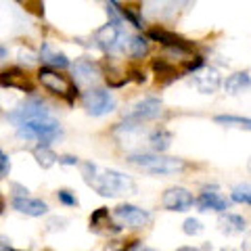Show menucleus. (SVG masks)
<instances>
[{
	"mask_svg": "<svg viewBox=\"0 0 251 251\" xmlns=\"http://www.w3.org/2000/svg\"><path fill=\"white\" fill-rule=\"evenodd\" d=\"M80 168H82V176L86 180V184L92 186L103 197H122V195L136 193L134 180L117 170H103L90 161L80 163Z\"/></svg>",
	"mask_w": 251,
	"mask_h": 251,
	"instance_id": "nucleus-1",
	"label": "nucleus"
},
{
	"mask_svg": "<svg viewBox=\"0 0 251 251\" xmlns=\"http://www.w3.org/2000/svg\"><path fill=\"white\" fill-rule=\"evenodd\" d=\"M128 161L132 166H138L140 170L149 172V174H176V172L184 170V161L176 159V157H166L159 153H138L130 155Z\"/></svg>",
	"mask_w": 251,
	"mask_h": 251,
	"instance_id": "nucleus-2",
	"label": "nucleus"
},
{
	"mask_svg": "<svg viewBox=\"0 0 251 251\" xmlns=\"http://www.w3.org/2000/svg\"><path fill=\"white\" fill-rule=\"evenodd\" d=\"M17 136L19 138H25V140H40L42 147H49L54 138L61 136V126L59 122L54 120L52 115L49 117H40V120H31L27 124H23L17 128Z\"/></svg>",
	"mask_w": 251,
	"mask_h": 251,
	"instance_id": "nucleus-3",
	"label": "nucleus"
},
{
	"mask_svg": "<svg viewBox=\"0 0 251 251\" xmlns=\"http://www.w3.org/2000/svg\"><path fill=\"white\" fill-rule=\"evenodd\" d=\"M38 82H40L49 92L63 97L67 103H72L74 97H75V84L69 80L67 75L59 74L57 69L40 67V72H38Z\"/></svg>",
	"mask_w": 251,
	"mask_h": 251,
	"instance_id": "nucleus-4",
	"label": "nucleus"
},
{
	"mask_svg": "<svg viewBox=\"0 0 251 251\" xmlns=\"http://www.w3.org/2000/svg\"><path fill=\"white\" fill-rule=\"evenodd\" d=\"M126 40H130L128 34L124 29V23H111L109 21L105 27H100L94 34V42L99 49H103L105 52H120L126 49Z\"/></svg>",
	"mask_w": 251,
	"mask_h": 251,
	"instance_id": "nucleus-5",
	"label": "nucleus"
},
{
	"mask_svg": "<svg viewBox=\"0 0 251 251\" xmlns=\"http://www.w3.org/2000/svg\"><path fill=\"white\" fill-rule=\"evenodd\" d=\"M49 115H50V111L46 109V105L42 103V100L31 97V99L25 100V103H21L17 109H13L6 117H9V120L19 128V126L27 124L31 120H40V117H49Z\"/></svg>",
	"mask_w": 251,
	"mask_h": 251,
	"instance_id": "nucleus-6",
	"label": "nucleus"
},
{
	"mask_svg": "<svg viewBox=\"0 0 251 251\" xmlns=\"http://www.w3.org/2000/svg\"><path fill=\"white\" fill-rule=\"evenodd\" d=\"M161 100L157 97H147L143 100H138L136 105H132L128 111L124 113V120L126 122H134V124H143L149 120H157L161 115Z\"/></svg>",
	"mask_w": 251,
	"mask_h": 251,
	"instance_id": "nucleus-7",
	"label": "nucleus"
},
{
	"mask_svg": "<svg viewBox=\"0 0 251 251\" xmlns=\"http://www.w3.org/2000/svg\"><path fill=\"white\" fill-rule=\"evenodd\" d=\"M82 103H84L86 111H88L90 115H94V117L105 115V113H111L113 109H115V99L107 90H100V88L86 90L82 94Z\"/></svg>",
	"mask_w": 251,
	"mask_h": 251,
	"instance_id": "nucleus-8",
	"label": "nucleus"
},
{
	"mask_svg": "<svg viewBox=\"0 0 251 251\" xmlns=\"http://www.w3.org/2000/svg\"><path fill=\"white\" fill-rule=\"evenodd\" d=\"M113 218L117 222H122L124 226H128V228H143V226L151 222V214L147 209L130 205V203H124V205L115 207Z\"/></svg>",
	"mask_w": 251,
	"mask_h": 251,
	"instance_id": "nucleus-9",
	"label": "nucleus"
},
{
	"mask_svg": "<svg viewBox=\"0 0 251 251\" xmlns=\"http://www.w3.org/2000/svg\"><path fill=\"white\" fill-rule=\"evenodd\" d=\"M230 201L224 193H220L218 186H203V191L197 199V205L201 211H226L230 207Z\"/></svg>",
	"mask_w": 251,
	"mask_h": 251,
	"instance_id": "nucleus-10",
	"label": "nucleus"
},
{
	"mask_svg": "<svg viewBox=\"0 0 251 251\" xmlns=\"http://www.w3.org/2000/svg\"><path fill=\"white\" fill-rule=\"evenodd\" d=\"M193 203H197L193 199V195L182 186L168 188L161 197V205L168 211H186L188 207H193Z\"/></svg>",
	"mask_w": 251,
	"mask_h": 251,
	"instance_id": "nucleus-11",
	"label": "nucleus"
},
{
	"mask_svg": "<svg viewBox=\"0 0 251 251\" xmlns=\"http://www.w3.org/2000/svg\"><path fill=\"white\" fill-rule=\"evenodd\" d=\"M149 38L155 40V42H159L161 46H166L168 50H184V52H191L193 50V42H188L186 38L174 34V31L161 29V27L149 29Z\"/></svg>",
	"mask_w": 251,
	"mask_h": 251,
	"instance_id": "nucleus-12",
	"label": "nucleus"
},
{
	"mask_svg": "<svg viewBox=\"0 0 251 251\" xmlns=\"http://www.w3.org/2000/svg\"><path fill=\"white\" fill-rule=\"evenodd\" d=\"M0 86H4V88H17L23 92H34V84H31L27 74L19 67H9L4 72H0Z\"/></svg>",
	"mask_w": 251,
	"mask_h": 251,
	"instance_id": "nucleus-13",
	"label": "nucleus"
},
{
	"mask_svg": "<svg viewBox=\"0 0 251 251\" xmlns=\"http://www.w3.org/2000/svg\"><path fill=\"white\" fill-rule=\"evenodd\" d=\"M72 72H74V82L75 84H90V82H94L100 75L97 63H92L88 59L75 61L72 65Z\"/></svg>",
	"mask_w": 251,
	"mask_h": 251,
	"instance_id": "nucleus-14",
	"label": "nucleus"
},
{
	"mask_svg": "<svg viewBox=\"0 0 251 251\" xmlns=\"http://www.w3.org/2000/svg\"><path fill=\"white\" fill-rule=\"evenodd\" d=\"M13 207L19 211V214H25L31 218L44 216L49 211V205L40 199H31V197H13Z\"/></svg>",
	"mask_w": 251,
	"mask_h": 251,
	"instance_id": "nucleus-15",
	"label": "nucleus"
},
{
	"mask_svg": "<svg viewBox=\"0 0 251 251\" xmlns=\"http://www.w3.org/2000/svg\"><path fill=\"white\" fill-rule=\"evenodd\" d=\"M40 59L46 63V67H50V69H52V67L65 69V67L72 65L65 54H63V52H57L49 42H44V44H42V49H40Z\"/></svg>",
	"mask_w": 251,
	"mask_h": 251,
	"instance_id": "nucleus-16",
	"label": "nucleus"
},
{
	"mask_svg": "<svg viewBox=\"0 0 251 251\" xmlns=\"http://www.w3.org/2000/svg\"><path fill=\"white\" fill-rule=\"evenodd\" d=\"M195 84H197V88L203 94H211V92H216L220 88L222 80H220V75H218L216 69H205L203 74L195 75Z\"/></svg>",
	"mask_w": 251,
	"mask_h": 251,
	"instance_id": "nucleus-17",
	"label": "nucleus"
},
{
	"mask_svg": "<svg viewBox=\"0 0 251 251\" xmlns=\"http://www.w3.org/2000/svg\"><path fill=\"white\" fill-rule=\"evenodd\" d=\"M251 88V75L247 72H237L226 77L224 82V90L228 94H241Z\"/></svg>",
	"mask_w": 251,
	"mask_h": 251,
	"instance_id": "nucleus-18",
	"label": "nucleus"
},
{
	"mask_svg": "<svg viewBox=\"0 0 251 251\" xmlns=\"http://www.w3.org/2000/svg\"><path fill=\"white\" fill-rule=\"evenodd\" d=\"M220 224V230L224 234H239L247 228V222L243 216H237V214H222L218 220Z\"/></svg>",
	"mask_w": 251,
	"mask_h": 251,
	"instance_id": "nucleus-19",
	"label": "nucleus"
},
{
	"mask_svg": "<svg viewBox=\"0 0 251 251\" xmlns=\"http://www.w3.org/2000/svg\"><path fill=\"white\" fill-rule=\"evenodd\" d=\"M151 67H153V72L157 74V80H163V84H168L172 80H176V77H180V72L176 69V65H172V63L168 59H163V57L161 59L157 57Z\"/></svg>",
	"mask_w": 251,
	"mask_h": 251,
	"instance_id": "nucleus-20",
	"label": "nucleus"
},
{
	"mask_svg": "<svg viewBox=\"0 0 251 251\" xmlns=\"http://www.w3.org/2000/svg\"><path fill=\"white\" fill-rule=\"evenodd\" d=\"M100 226H107V230H111V232H120V226L111 224V218H109V209L107 207H100L90 216V228L100 232Z\"/></svg>",
	"mask_w": 251,
	"mask_h": 251,
	"instance_id": "nucleus-21",
	"label": "nucleus"
},
{
	"mask_svg": "<svg viewBox=\"0 0 251 251\" xmlns=\"http://www.w3.org/2000/svg\"><path fill=\"white\" fill-rule=\"evenodd\" d=\"M149 143H151L153 147V151L155 153H163V151H168L170 149V143H172V134L168 130H163V128H157L155 132H151V136H149Z\"/></svg>",
	"mask_w": 251,
	"mask_h": 251,
	"instance_id": "nucleus-22",
	"label": "nucleus"
},
{
	"mask_svg": "<svg viewBox=\"0 0 251 251\" xmlns=\"http://www.w3.org/2000/svg\"><path fill=\"white\" fill-rule=\"evenodd\" d=\"M34 157H36L38 166H42L44 170H46V168H50L54 161H59V155L54 153L50 147H42V145L34 149Z\"/></svg>",
	"mask_w": 251,
	"mask_h": 251,
	"instance_id": "nucleus-23",
	"label": "nucleus"
},
{
	"mask_svg": "<svg viewBox=\"0 0 251 251\" xmlns=\"http://www.w3.org/2000/svg\"><path fill=\"white\" fill-rule=\"evenodd\" d=\"M218 124H224L228 128L239 130H251V117H239V115H216Z\"/></svg>",
	"mask_w": 251,
	"mask_h": 251,
	"instance_id": "nucleus-24",
	"label": "nucleus"
},
{
	"mask_svg": "<svg viewBox=\"0 0 251 251\" xmlns=\"http://www.w3.org/2000/svg\"><path fill=\"white\" fill-rule=\"evenodd\" d=\"M128 52H130V57H134V59H143L145 54L149 52L147 38H143V36H132L130 42H128Z\"/></svg>",
	"mask_w": 251,
	"mask_h": 251,
	"instance_id": "nucleus-25",
	"label": "nucleus"
},
{
	"mask_svg": "<svg viewBox=\"0 0 251 251\" xmlns=\"http://www.w3.org/2000/svg\"><path fill=\"white\" fill-rule=\"evenodd\" d=\"M230 199H232V201H237V203H245V205H251V184L243 182V184L232 186Z\"/></svg>",
	"mask_w": 251,
	"mask_h": 251,
	"instance_id": "nucleus-26",
	"label": "nucleus"
},
{
	"mask_svg": "<svg viewBox=\"0 0 251 251\" xmlns=\"http://www.w3.org/2000/svg\"><path fill=\"white\" fill-rule=\"evenodd\" d=\"M182 230H184L186 234H199V232L203 230V226H201V222H199V220H195V218H188L186 222H184V226H182Z\"/></svg>",
	"mask_w": 251,
	"mask_h": 251,
	"instance_id": "nucleus-27",
	"label": "nucleus"
},
{
	"mask_svg": "<svg viewBox=\"0 0 251 251\" xmlns=\"http://www.w3.org/2000/svg\"><path fill=\"white\" fill-rule=\"evenodd\" d=\"M136 243H138V241H132L130 245H124V243H117V241H115V243H107L105 251H130L132 247L136 245Z\"/></svg>",
	"mask_w": 251,
	"mask_h": 251,
	"instance_id": "nucleus-28",
	"label": "nucleus"
},
{
	"mask_svg": "<svg viewBox=\"0 0 251 251\" xmlns=\"http://www.w3.org/2000/svg\"><path fill=\"white\" fill-rule=\"evenodd\" d=\"M57 197H59L61 203H65V205H77L75 195H72L69 191H59V193H57Z\"/></svg>",
	"mask_w": 251,
	"mask_h": 251,
	"instance_id": "nucleus-29",
	"label": "nucleus"
},
{
	"mask_svg": "<svg viewBox=\"0 0 251 251\" xmlns=\"http://www.w3.org/2000/svg\"><path fill=\"white\" fill-rule=\"evenodd\" d=\"M9 170H11V161H9V157L4 155L2 149H0V178H4L9 174Z\"/></svg>",
	"mask_w": 251,
	"mask_h": 251,
	"instance_id": "nucleus-30",
	"label": "nucleus"
},
{
	"mask_svg": "<svg viewBox=\"0 0 251 251\" xmlns=\"http://www.w3.org/2000/svg\"><path fill=\"white\" fill-rule=\"evenodd\" d=\"M59 163H65V166H77V157H72V155H63L59 157Z\"/></svg>",
	"mask_w": 251,
	"mask_h": 251,
	"instance_id": "nucleus-31",
	"label": "nucleus"
},
{
	"mask_svg": "<svg viewBox=\"0 0 251 251\" xmlns=\"http://www.w3.org/2000/svg\"><path fill=\"white\" fill-rule=\"evenodd\" d=\"M0 251H11V243L6 237H0Z\"/></svg>",
	"mask_w": 251,
	"mask_h": 251,
	"instance_id": "nucleus-32",
	"label": "nucleus"
},
{
	"mask_svg": "<svg viewBox=\"0 0 251 251\" xmlns=\"http://www.w3.org/2000/svg\"><path fill=\"white\" fill-rule=\"evenodd\" d=\"M130 251H155V249H151V247H147V245H140V243H136V245L132 247Z\"/></svg>",
	"mask_w": 251,
	"mask_h": 251,
	"instance_id": "nucleus-33",
	"label": "nucleus"
},
{
	"mask_svg": "<svg viewBox=\"0 0 251 251\" xmlns=\"http://www.w3.org/2000/svg\"><path fill=\"white\" fill-rule=\"evenodd\" d=\"M176 251H201L199 247H180V249H176Z\"/></svg>",
	"mask_w": 251,
	"mask_h": 251,
	"instance_id": "nucleus-34",
	"label": "nucleus"
},
{
	"mask_svg": "<svg viewBox=\"0 0 251 251\" xmlns=\"http://www.w3.org/2000/svg\"><path fill=\"white\" fill-rule=\"evenodd\" d=\"M4 57H6V50L2 49V46H0V59H4Z\"/></svg>",
	"mask_w": 251,
	"mask_h": 251,
	"instance_id": "nucleus-35",
	"label": "nucleus"
},
{
	"mask_svg": "<svg viewBox=\"0 0 251 251\" xmlns=\"http://www.w3.org/2000/svg\"><path fill=\"white\" fill-rule=\"evenodd\" d=\"M2 207H4V201H2V197H0V211H2Z\"/></svg>",
	"mask_w": 251,
	"mask_h": 251,
	"instance_id": "nucleus-36",
	"label": "nucleus"
},
{
	"mask_svg": "<svg viewBox=\"0 0 251 251\" xmlns=\"http://www.w3.org/2000/svg\"><path fill=\"white\" fill-rule=\"evenodd\" d=\"M249 172H251V159H249Z\"/></svg>",
	"mask_w": 251,
	"mask_h": 251,
	"instance_id": "nucleus-37",
	"label": "nucleus"
},
{
	"mask_svg": "<svg viewBox=\"0 0 251 251\" xmlns=\"http://www.w3.org/2000/svg\"><path fill=\"white\" fill-rule=\"evenodd\" d=\"M11 251H15V249H11Z\"/></svg>",
	"mask_w": 251,
	"mask_h": 251,
	"instance_id": "nucleus-38",
	"label": "nucleus"
},
{
	"mask_svg": "<svg viewBox=\"0 0 251 251\" xmlns=\"http://www.w3.org/2000/svg\"><path fill=\"white\" fill-rule=\"evenodd\" d=\"M224 251H226V249H224Z\"/></svg>",
	"mask_w": 251,
	"mask_h": 251,
	"instance_id": "nucleus-39",
	"label": "nucleus"
}]
</instances>
